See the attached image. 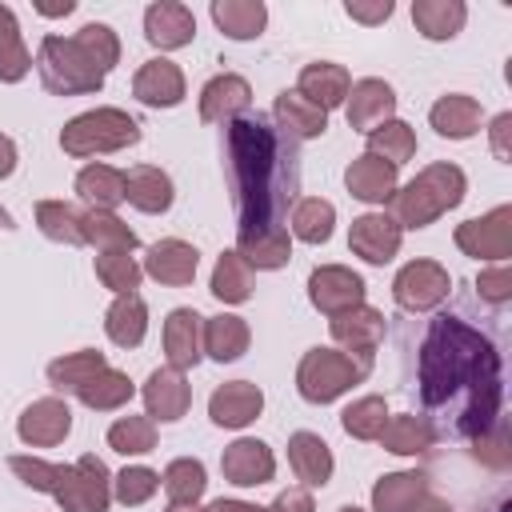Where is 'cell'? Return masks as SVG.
<instances>
[{
  "label": "cell",
  "instance_id": "91938a15",
  "mask_svg": "<svg viewBox=\"0 0 512 512\" xmlns=\"http://www.w3.org/2000/svg\"><path fill=\"white\" fill-rule=\"evenodd\" d=\"M424 512H448V508H444L440 500H428V504H424Z\"/></svg>",
  "mask_w": 512,
  "mask_h": 512
},
{
  "label": "cell",
  "instance_id": "6da1fadb",
  "mask_svg": "<svg viewBox=\"0 0 512 512\" xmlns=\"http://www.w3.org/2000/svg\"><path fill=\"white\" fill-rule=\"evenodd\" d=\"M232 148V172H236V200H240V236L276 228L272 208L280 204V144L276 132L256 116V120H232L228 132Z\"/></svg>",
  "mask_w": 512,
  "mask_h": 512
},
{
  "label": "cell",
  "instance_id": "94428289",
  "mask_svg": "<svg viewBox=\"0 0 512 512\" xmlns=\"http://www.w3.org/2000/svg\"><path fill=\"white\" fill-rule=\"evenodd\" d=\"M0 228H12V216H8L4 208H0Z\"/></svg>",
  "mask_w": 512,
  "mask_h": 512
},
{
  "label": "cell",
  "instance_id": "3957f363",
  "mask_svg": "<svg viewBox=\"0 0 512 512\" xmlns=\"http://www.w3.org/2000/svg\"><path fill=\"white\" fill-rule=\"evenodd\" d=\"M460 192H464V176H460V168H452V164H436V168L420 172L404 192H396V196H392V208H396L400 224L420 228V224L436 220L444 208H452V204L460 200Z\"/></svg>",
  "mask_w": 512,
  "mask_h": 512
},
{
  "label": "cell",
  "instance_id": "f35d334b",
  "mask_svg": "<svg viewBox=\"0 0 512 512\" xmlns=\"http://www.w3.org/2000/svg\"><path fill=\"white\" fill-rule=\"evenodd\" d=\"M36 220H40V232L48 240H64V244H84V228H80V216L76 208H68L64 200H44L36 208Z\"/></svg>",
  "mask_w": 512,
  "mask_h": 512
},
{
  "label": "cell",
  "instance_id": "7a4b0ae2",
  "mask_svg": "<svg viewBox=\"0 0 512 512\" xmlns=\"http://www.w3.org/2000/svg\"><path fill=\"white\" fill-rule=\"evenodd\" d=\"M492 348L488 340H480L476 332H468L464 324L440 316L424 340V356H420V376H424V400L440 404L456 392L460 380H472L480 392V364H492Z\"/></svg>",
  "mask_w": 512,
  "mask_h": 512
},
{
  "label": "cell",
  "instance_id": "6f0895ef",
  "mask_svg": "<svg viewBox=\"0 0 512 512\" xmlns=\"http://www.w3.org/2000/svg\"><path fill=\"white\" fill-rule=\"evenodd\" d=\"M484 284H488V288H484V292H488V296H492V300H504V296H508V292H504V288H500V284H504V268H500V272H496V276H488V280H484Z\"/></svg>",
  "mask_w": 512,
  "mask_h": 512
},
{
  "label": "cell",
  "instance_id": "9a60e30c",
  "mask_svg": "<svg viewBox=\"0 0 512 512\" xmlns=\"http://www.w3.org/2000/svg\"><path fill=\"white\" fill-rule=\"evenodd\" d=\"M72 428V412L64 400H36L24 416H20V436L28 444H60Z\"/></svg>",
  "mask_w": 512,
  "mask_h": 512
},
{
  "label": "cell",
  "instance_id": "681fc988",
  "mask_svg": "<svg viewBox=\"0 0 512 512\" xmlns=\"http://www.w3.org/2000/svg\"><path fill=\"white\" fill-rule=\"evenodd\" d=\"M96 272H100V280L112 288V292H132L136 288V280H140V268L132 264V256L128 252H104V256H96Z\"/></svg>",
  "mask_w": 512,
  "mask_h": 512
},
{
  "label": "cell",
  "instance_id": "484cf974",
  "mask_svg": "<svg viewBox=\"0 0 512 512\" xmlns=\"http://www.w3.org/2000/svg\"><path fill=\"white\" fill-rule=\"evenodd\" d=\"M144 328H148V308L136 292H124L112 308H108V336L112 344L120 348H136L144 340Z\"/></svg>",
  "mask_w": 512,
  "mask_h": 512
},
{
  "label": "cell",
  "instance_id": "8d00e7d4",
  "mask_svg": "<svg viewBox=\"0 0 512 512\" xmlns=\"http://www.w3.org/2000/svg\"><path fill=\"white\" fill-rule=\"evenodd\" d=\"M276 116H280L284 128H292L296 136H320V132L328 128L324 112H320L312 100H304L300 92H284V96L276 100Z\"/></svg>",
  "mask_w": 512,
  "mask_h": 512
},
{
  "label": "cell",
  "instance_id": "52a82bcc",
  "mask_svg": "<svg viewBox=\"0 0 512 512\" xmlns=\"http://www.w3.org/2000/svg\"><path fill=\"white\" fill-rule=\"evenodd\" d=\"M68 512H104L108 508V472L96 456H80L72 468H64L60 488L52 492Z\"/></svg>",
  "mask_w": 512,
  "mask_h": 512
},
{
  "label": "cell",
  "instance_id": "e575fe53",
  "mask_svg": "<svg viewBox=\"0 0 512 512\" xmlns=\"http://www.w3.org/2000/svg\"><path fill=\"white\" fill-rule=\"evenodd\" d=\"M412 16H416V24H420V32L424 36H432V40H444V36H456V28L464 24V4H456V0H420L416 8H412Z\"/></svg>",
  "mask_w": 512,
  "mask_h": 512
},
{
  "label": "cell",
  "instance_id": "2e32d148",
  "mask_svg": "<svg viewBox=\"0 0 512 512\" xmlns=\"http://www.w3.org/2000/svg\"><path fill=\"white\" fill-rule=\"evenodd\" d=\"M144 28H148V40L160 44V48H180L196 36V20L184 4H152L144 12Z\"/></svg>",
  "mask_w": 512,
  "mask_h": 512
},
{
  "label": "cell",
  "instance_id": "5bb4252c",
  "mask_svg": "<svg viewBox=\"0 0 512 512\" xmlns=\"http://www.w3.org/2000/svg\"><path fill=\"white\" fill-rule=\"evenodd\" d=\"M188 400H192V392H188V384L176 368H160L144 384V404L156 420H180L188 412Z\"/></svg>",
  "mask_w": 512,
  "mask_h": 512
},
{
  "label": "cell",
  "instance_id": "f6af8a7d",
  "mask_svg": "<svg viewBox=\"0 0 512 512\" xmlns=\"http://www.w3.org/2000/svg\"><path fill=\"white\" fill-rule=\"evenodd\" d=\"M108 444L116 448V452H152L156 448V428H152V420L148 416H124V420H116L112 428H108Z\"/></svg>",
  "mask_w": 512,
  "mask_h": 512
},
{
  "label": "cell",
  "instance_id": "83f0119b",
  "mask_svg": "<svg viewBox=\"0 0 512 512\" xmlns=\"http://www.w3.org/2000/svg\"><path fill=\"white\" fill-rule=\"evenodd\" d=\"M244 108H248V84L240 76H216L200 96V116L204 120H228Z\"/></svg>",
  "mask_w": 512,
  "mask_h": 512
},
{
  "label": "cell",
  "instance_id": "7dc6e473",
  "mask_svg": "<svg viewBox=\"0 0 512 512\" xmlns=\"http://www.w3.org/2000/svg\"><path fill=\"white\" fill-rule=\"evenodd\" d=\"M72 40L84 48V56H88L100 72H108V68L116 64V56H120V44H116V36H112L108 24H84L80 36H72Z\"/></svg>",
  "mask_w": 512,
  "mask_h": 512
},
{
  "label": "cell",
  "instance_id": "9c48e42d",
  "mask_svg": "<svg viewBox=\"0 0 512 512\" xmlns=\"http://www.w3.org/2000/svg\"><path fill=\"white\" fill-rule=\"evenodd\" d=\"M444 292H448V276H444L440 264L420 260V264H408L396 276V300L404 308H432V304L444 300Z\"/></svg>",
  "mask_w": 512,
  "mask_h": 512
},
{
  "label": "cell",
  "instance_id": "b9f144b4",
  "mask_svg": "<svg viewBox=\"0 0 512 512\" xmlns=\"http://www.w3.org/2000/svg\"><path fill=\"white\" fill-rule=\"evenodd\" d=\"M24 72H28V52L20 44L16 16H12V8L0 4V80H20Z\"/></svg>",
  "mask_w": 512,
  "mask_h": 512
},
{
  "label": "cell",
  "instance_id": "4dcf8cb0",
  "mask_svg": "<svg viewBox=\"0 0 512 512\" xmlns=\"http://www.w3.org/2000/svg\"><path fill=\"white\" fill-rule=\"evenodd\" d=\"M100 368H108L104 356L92 352V348H84V352H72V356H64V360H52V364H48V380H52L60 392H64V388H68V392H80Z\"/></svg>",
  "mask_w": 512,
  "mask_h": 512
},
{
  "label": "cell",
  "instance_id": "d590c367",
  "mask_svg": "<svg viewBox=\"0 0 512 512\" xmlns=\"http://www.w3.org/2000/svg\"><path fill=\"white\" fill-rule=\"evenodd\" d=\"M204 344L216 360H236L248 348V324L240 316H216L204 328Z\"/></svg>",
  "mask_w": 512,
  "mask_h": 512
},
{
  "label": "cell",
  "instance_id": "1f68e13d",
  "mask_svg": "<svg viewBox=\"0 0 512 512\" xmlns=\"http://www.w3.org/2000/svg\"><path fill=\"white\" fill-rule=\"evenodd\" d=\"M80 228H84V240L100 244L104 252H132V248H136L132 228L120 224L112 212H96V208H92L88 216H80Z\"/></svg>",
  "mask_w": 512,
  "mask_h": 512
},
{
  "label": "cell",
  "instance_id": "9f6ffc18",
  "mask_svg": "<svg viewBox=\"0 0 512 512\" xmlns=\"http://www.w3.org/2000/svg\"><path fill=\"white\" fill-rule=\"evenodd\" d=\"M208 512H264V508H252V504H240V500H216Z\"/></svg>",
  "mask_w": 512,
  "mask_h": 512
},
{
  "label": "cell",
  "instance_id": "7402d4cb",
  "mask_svg": "<svg viewBox=\"0 0 512 512\" xmlns=\"http://www.w3.org/2000/svg\"><path fill=\"white\" fill-rule=\"evenodd\" d=\"M144 268L156 280H164V284H188L196 276V248L184 244V240H160L148 252V264Z\"/></svg>",
  "mask_w": 512,
  "mask_h": 512
},
{
  "label": "cell",
  "instance_id": "f1b7e54d",
  "mask_svg": "<svg viewBox=\"0 0 512 512\" xmlns=\"http://www.w3.org/2000/svg\"><path fill=\"white\" fill-rule=\"evenodd\" d=\"M424 496V476L416 472H396V476H384L372 492V504L376 512H416Z\"/></svg>",
  "mask_w": 512,
  "mask_h": 512
},
{
  "label": "cell",
  "instance_id": "5b68a950",
  "mask_svg": "<svg viewBox=\"0 0 512 512\" xmlns=\"http://www.w3.org/2000/svg\"><path fill=\"white\" fill-rule=\"evenodd\" d=\"M40 76L60 96H68V92H92L104 80V72L84 56V48L76 40H60V36H48L40 44Z\"/></svg>",
  "mask_w": 512,
  "mask_h": 512
},
{
  "label": "cell",
  "instance_id": "c3c4849f",
  "mask_svg": "<svg viewBox=\"0 0 512 512\" xmlns=\"http://www.w3.org/2000/svg\"><path fill=\"white\" fill-rule=\"evenodd\" d=\"M384 420H388V408H384V400H376V396H364V400H356V404L344 412V428H348L352 436H360V440H376L380 428H384Z\"/></svg>",
  "mask_w": 512,
  "mask_h": 512
},
{
  "label": "cell",
  "instance_id": "d6a6232c",
  "mask_svg": "<svg viewBox=\"0 0 512 512\" xmlns=\"http://www.w3.org/2000/svg\"><path fill=\"white\" fill-rule=\"evenodd\" d=\"M240 256L256 268H280L288 260V232L284 228H260L240 236Z\"/></svg>",
  "mask_w": 512,
  "mask_h": 512
},
{
  "label": "cell",
  "instance_id": "d4e9b609",
  "mask_svg": "<svg viewBox=\"0 0 512 512\" xmlns=\"http://www.w3.org/2000/svg\"><path fill=\"white\" fill-rule=\"evenodd\" d=\"M508 212H492L488 220H472L456 232V244L468 248L472 256H504L508 252Z\"/></svg>",
  "mask_w": 512,
  "mask_h": 512
},
{
  "label": "cell",
  "instance_id": "f5cc1de1",
  "mask_svg": "<svg viewBox=\"0 0 512 512\" xmlns=\"http://www.w3.org/2000/svg\"><path fill=\"white\" fill-rule=\"evenodd\" d=\"M272 512H312V500H308L304 488H288L284 496H276Z\"/></svg>",
  "mask_w": 512,
  "mask_h": 512
},
{
  "label": "cell",
  "instance_id": "be15d7a7",
  "mask_svg": "<svg viewBox=\"0 0 512 512\" xmlns=\"http://www.w3.org/2000/svg\"><path fill=\"white\" fill-rule=\"evenodd\" d=\"M340 512H360V508H340Z\"/></svg>",
  "mask_w": 512,
  "mask_h": 512
},
{
  "label": "cell",
  "instance_id": "bcb514c9",
  "mask_svg": "<svg viewBox=\"0 0 512 512\" xmlns=\"http://www.w3.org/2000/svg\"><path fill=\"white\" fill-rule=\"evenodd\" d=\"M164 492H168L176 504H192V500L204 492V464H200V460H176V464H168V472H164Z\"/></svg>",
  "mask_w": 512,
  "mask_h": 512
},
{
  "label": "cell",
  "instance_id": "7bdbcfd3",
  "mask_svg": "<svg viewBox=\"0 0 512 512\" xmlns=\"http://www.w3.org/2000/svg\"><path fill=\"white\" fill-rule=\"evenodd\" d=\"M332 204L328 200H300L296 212H292V232L308 244H320L332 236Z\"/></svg>",
  "mask_w": 512,
  "mask_h": 512
},
{
  "label": "cell",
  "instance_id": "6125c7cd",
  "mask_svg": "<svg viewBox=\"0 0 512 512\" xmlns=\"http://www.w3.org/2000/svg\"><path fill=\"white\" fill-rule=\"evenodd\" d=\"M168 512H196V508H188V504H176V508H168Z\"/></svg>",
  "mask_w": 512,
  "mask_h": 512
},
{
  "label": "cell",
  "instance_id": "ee69618b",
  "mask_svg": "<svg viewBox=\"0 0 512 512\" xmlns=\"http://www.w3.org/2000/svg\"><path fill=\"white\" fill-rule=\"evenodd\" d=\"M368 144H372V156H380V152H384V160H388L392 168H396V164H404V160L412 156V148H416V140H412L408 124H400V120H388V124L372 128V132H368Z\"/></svg>",
  "mask_w": 512,
  "mask_h": 512
},
{
  "label": "cell",
  "instance_id": "44dd1931",
  "mask_svg": "<svg viewBox=\"0 0 512 512\" xmlns=\"http://www.w3.org/2000/svg\"><path fill=\"white\" fill-rule=\"evenodd\" d=\"M344 180H348L352 196H360V200H388L392 196V184H396V168L388 160H380V156L368 152V156H360V160L348 164Z\"/></svg>",
  "mask_w": 512,
  "mask_h": 512
},
{
  "label": "cell",
  "instance_id": "11a10c76",
  "mask_svg": "<svg viewBox=\"0 0 512 512\" xmlns=\"http://www.w3.org/2000/svg\"><path fill=\"white\" fill-rule=\"evenodd\" d=\"M12 168H16V148L8 136H0V176H8Z\"/></svg>",
  "mask_w": 512,
  "mask_h": 512
},
{
  "label": "cell",
  "instance_id": "816d5d0a",
  "mask_svg": "<svg viewBox=\"0 0 512 512\" xmlns=\"http://www.w3.org/2000/svg\"><path fill=\"white\" fill-rule=\"evenodd\" d=\"M156 484H160L156 472H148V468H124L116 476V500L120 504H144L156 492Z\"/></svg>",
  "mask_w": 512,
  "mask_h": 512
},
{
  "label": "cell",
  "instance_id": "ffe728a7",
  "mask_svg": "<svg viewBox=\"0 0 512 512\" xmlns=\"http://www.w3.org/2000/svg\"><path fill=\"white\" fill-rule=\"evenodd\" d=\"M300 96L312 100L320 112H328L348 96V72L340 64H308L300 72Z\"/></svg>",
  "mask_w": 512,
  "mask_h": 512
},
{
  "label": "cell",
  "instance_id": "cb8c5ba5",
  "mask_svg": "<svg viewBox=\"0 0 512 512\" xmlns=\"http://www.w3.org/2000/svg\"><path fill=\"white\" fill-rule=\"evenodd\" d=\"M380 312H372V308H348V312H340L336 320H332V336L340 340V344H348L352 352H360L364 360L372 356V348H376V340H380Z\"/></svg>",
  "mask_w": 512,
  "mask_h": 512
},
{
  "label": "cell",
  "instance_id": "4fadbf2b",
  "mask_svg": "<svg viewBox=\"0 0 512 512\" xmlns=\"http://www.w3.org/2000/svg\"><path fill=\"white\" fill-rule=\"evenodd\" d=\"M164 352L168 368H192L200 360V316L192 308H176L164 324Z\"/></svg>",
  "mask_w": 512,
  "mask_h": 512
},
{
  "label": "cell",
  "instance_id": "e0dca14e",
  "mask_svg": "<svg viewBox=\"0 0 512 512\" xmlns=\"http://www.w3.org/2000/svg\"><path fill=\"white\" fill-rule=\"evenodd\" d=\"M392 104H396V96H392V88L384 80H360V84H352L348 120H352V128L372 132V128L384 124V116L392 112Z\"/></svg>",
  "mask_w": 512,
  "mask_h": 512
},
{
  "label": "cell",
  "instance_id": "ba28073f",
  "mask_svg": "<svg viewBox=\"0 0 512 512\" xmlns=\"http://www.w3.org/2000/svg\"><path fill=\"white\" fill-rule=\"evenodd\" d=\"M308 284H312V304L328 316H340V312L356 308L360 296H364V280L352 276L348 268H316Z\"/></svg>",
  "mask_w": 512,
  "mask_h": 512
},
{
  "label": "cell",
  "instance_id": "f546056e",
  "mask_svg": "<svg viewBox=\"0 0 512 512\" xmlns=\"http://www.w3.org/2000/svg\"><path fill=\"white\" fill-rule=\"evenodd\" d=\"M76 192H80L88 204H96V212H108L112 204L124 200V172H116V168H108V164H92V168L80 172Z\"/></svg>",
  "mask_w": 512,
  "mask_h": 512
},
{
  "label": "cell",
  "instance_id": "603a6c76",
  "mask_svg": "<svg viewBox=\"0 0 512 512\" xmlns=\"http://www.w3.org/2000/svg\"><path fill=\"white\" fill-rule=\"evenodd\" d=\"M124 200H132L140 212H164L172 204V184L160 168L140 164L124 176Z\"/></svg>",
  "mask_w": 512,
  "mask_h": 512
},
{
  "label": "cell",
  "instance_id": "680465c9",
  "mask_svg": "<svg viewBox=\"0 0 512 512\" xmlns=\"http://www.w3.org/2000/svg\"><path fill=\"white\" fill-rule=\"evenodd\" d=\"M40 12L44 16H68L72 12V0H64V4H40Z\"/></svg>",
  "mask_w": 512,
  "mask_h": 512
},
{
  "label": "cell",
  "instance_id": "277c9868",
  "mask_svg": "<svg viewBox=\"0 0 512 512\" xmlns=\"http://www.w3.org/2000/svg\"><path fill=\"white\" fill-rule=\"evenodd\" d=\"M140 140V128L132 116H124L120 108H96V112H84L76 116L64 132H60V144L64 152L72 156H96V152H116L124 144H136Z\"/></svg>",
  "mask_w": 512,
  "mask_h": 512
},
{
  "label": "cell",
  "instance_id": "4316f807",
  "mask_svg": "<svg viewBox=\"0 0 512 512\" xmlns=\"http://www.w3.org/2000/svg\"><path fill=\"white\" fill-rule=\"evenodd\" d=\"M264 4L260 0H216L212 4V20L232 36V40H252L264 28Z\"/></svg>",
  "mask_w": 512,
  "mask_h": 512
},
{
  "label": "cell",
  "instance_id": "836d02e7",
  "mask_svg": "<svg viewBox=\"0 0 512 512\" xmlns=\"http://www.w3.org/2000/svg\"><path fill=\"white\" fill-rule=\"evenodd\" d=\"M432 124H436L440 136H472L476 124H480V108L468 96H444L432 108Z\"/></svg>",
  "mask_w": 512,
  "mask_h": 512
},
{
  "label": "cell",
  "instance_id": "ab89813d",
  "mask_svg": "<svg viewBox=\"0 0 512 512\" xmlns=\"http://www.w3.org/2000/svg\"><path fill=\"white\" fill-rule=\"evenodd\" d=\"M212 292H216L220 300H228V304L248 300V292H252V272H248V264L240 260V252H224V256H220L216 276H212Z\"/></svg>",
  "mask_w": 512,
  "mask_h": 512
},
{
  "label": "cell",
  "instance_id": "7c38bea8",
  "mask_svg": "<svg viewBox=\"0 0 512 512\" xmlns=\"http://www.w3.org/2000/svg\"><path fill=\"white\" fill-rule=\"evenodd\" d=\"M352 248L364 256V260H372V264H384V260H392L396 256V248H400V224L396 220H388V216H360L356 224H352Z\"/></svg>",
  "mask_w": 512,
  "mask_h": 512
},
{
  "label": "cell",
  "instance_id": "8992f818",
  "mask_svg": "<svg viewBox=\"0 0 512 512\" xmlns=\"http://www.w3.org/2000/svg\"><path fill=\"white\" fill-rule=\"evenodd\" d=\"M368 372V364H352L348 352H336V348H312L296 372V384H300V396L312 400V404H328L336 400L348 384H356L360 376Z\"/></svg>",
  "mask_w": 512,
  "mask_h": 512
},
{
  "label": "cell",
  "instance_id": "d6986e66",
  "mask_svg": "<svg viewBox=\"0 0 512 512\" xmlns=\"http://www.w3.org/2000/svg\"><path fill=\"white\" fill-rule=\"evenodd\" d=\"M288 460H292V472H296L308 488H316V484H324V480L332 476V452H328V444H324L320 436H312V432H296V436L288 440Z\"/></svg>",
  "mask_w": 512,
  "mask_h": 512
},
{
  "label": "cell",
  "instance_id": "60d3db41",
  "mask_svg": "<svg viewBox=\"0 0 512 512\" xmlns=\"http://www.w3.org/2000/svg\"><path fill=\"white\" fill-rule=\"evenodd\" d=\"M376 440H384V448H392V452H420L432 444V428L416 416H392V420H384Z\"/></svg>",
  "mask_w": 512,
  "mask_h": 512
},
{
  "label": "cell",
  "instance_id": "74e56055",
  "mask_svg": "<svg viewBox=\"0 0 512 512\" xmlns=\"http://www.w3.org/2000/svg\"><path fill=\"white\" fill-rule=\"evenodd\" d=\"M132 396V380L124 376V372H112V368H100L84 388H80V400L88 404V408H120L124 400Z\"/></svg>",
  "mask_w": 512,
  "mask_h": 512
},
{
  "label": "cell",
  "instance_id": "8fae6325",
  "mask_svg": "<svg viewBox=\"0 0 512 512\" xmlns=\"http://www.w3.org/2000/svg\"><path fill=\"white\" fill-rule=\"evenodd\" d=\"M260 404H264L260 388H256V384L236 380V384H224V388H216V392H212L208 412H212V420H216V424H224V428H244V424L260 412Z\"/></svg>",
  "mask_w": 512,
  "mask_h": 512
},
{
  "label": "cell",
  "instance_id": "30bf717a",
  "mask_svg": "<svg viewBox=\"0 0 512 512\" xmlns=\"http://www.w3.org/2000/svg\"><path fill=\"white\" fill-rule=\"evenodd\" d=\"M220 468H224V476H228L232 484H244V488H252V484H264V480H272V468H276V460H272L268 444H260V440H236V444L224 452Z\"/></svg>",
  "mask_w": 512,
  "mask_h": 512
},
{
  "label": "cell",
  "instance_id": "db71d44e",
  "mask_svg": "<svg viewBox=\"0 0 512 512\" xmlns=\"http://www.w3.org/2000/svg\"><path fill=\"white\" fill-rule=\"evenodd\" d=\"M388 12H392L388 0H380V4H372V8H364V4H348V16H360V20H384Z\"/></svg>",
  "mask_w": 512,
  "mask_h": 512
},
{
  "label": "cell",
  "instance_id": "f907efd6",
  "mask_svg": "<svg viewBox=\"0 0 512 512\" xmlns=\"http://www.w3.org/2000/svg\"><path fill=\"white\" fill-rule=\"evenodd\" d=\"M8 464H12V472H16L24 484H32V488H40V492H56L60 480H64V468H60V464L28 460V456H12Z\"/></svg>",
  "mask_w": 512,
  "mask_h": 512
},
{
  "label": "cell",
  "instance_id": "ac0fdd59",
  "mask_svg": "<svg viewBox=\"0 0 512 512\" xmlns=\"http://www.w3.org/2000/svg\"><path fill=\"white\" fill-rule=\"evenodd\" d=\"M136 96L144 100V104H176L180 96H184V76H180V68L172 64V60H148L140 72H136Z\"/></svg>",
  "mask_w": 512,
  "mask_h": 512
}]
</instances>
